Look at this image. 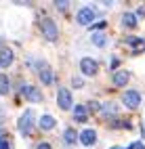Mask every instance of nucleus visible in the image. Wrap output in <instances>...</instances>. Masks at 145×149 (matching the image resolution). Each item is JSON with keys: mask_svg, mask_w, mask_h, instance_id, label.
Wrapping results in <instances>:
<instances>
[{"mask_svg": "<svg viewBox=\"0 0 145 149\" xmlns=\"http://www.w3.org/2000/svg\"><path fill=\"white\" fill-rule=\"evenodd\" d=\"M80 69H82V74H86V76H97V72H99V63H97L95 59H91V57H84L80 61Z\"/></svg>", "mask_w": 145, "mask_h": 149, "instance_id": "obj_1", "label": "nucleus"}, {"mask_svg": "<svg viewBox=\"0 0 145 149\" xmlns=\"http://www.w3.org/2000/svg\"><path fill=\"white\" fill-rule=\"evenodd\" d=\"M57 105L61 109H74L72 105V93L67 91V88H59V93H57Z\"/></svg>", "mask_w": 145, "mask_h": 149, "instance_id": "obj_2", "label": "nucleus"}, {"mask_svg": "<svg viewBox=\"0 0 145 149\" xmlns=\"http://www.w3.org/2000/svg\"><path fill=\"white\" fill-rule=\"evenodd\" d=\"M32 122H34V113H32V109H27V111L19 118V132L21 134H30Z\"/></svg>", "mask_w": 145, "mask_h": 149, "instance_id": "obj_3", "label": "nucleus"}, {"mask_svg": "<svg viewBox=\"0 0 145 149\" xmlns=\"http://www.w3.org/2000/svg\"><path fill=\"white\" fill-rule=\"evenodd\" d=\"M93 19H95V8L82 6L78 11V23L80 25H93Z\"/></svg>", "mask_w": 145, "mask_h": 149, "instance_id": "obj_4", "label": "nucleus"}, {"mask_svg": "<svg viewBox=\"0 0 145 149\" xmlns=\"http://www.w3.org/2000/svg\"><path fill=\"white\" fill-rule=\"evenodd\" d=\"M122 101H124V105H126L128 109H135V107H139V103H141V95L137 91H126L124 97H122Z\"/></svg>", "mask_w": 145, "mask_h": 149, "instance_id": "obj_5", "label": "nucleus"}, {"mask_svg": "<svg viewBox=\"0 0 145 149\" xmlns=\"http://www.w3.org/2000/svg\"><path fill=\"white\" fill-rule=\"evenodd\" d=\"M40 25H42V34L48 38V40H57V25H55L53 19H44Z\"/></svg>", "mask_w": 145, "mask_h": 149, "instance_id": "obj_6", "label": "nucleus"}, {"mask_svg": "<svg viewBox=\"0 0 145 149\" xmlns=\"http://www.w3.org/2000/svg\"><path fill=\"white\" fill-rule=\"evenodd\" d=\"M23 97L25 99H30V101H34V103H40L42 101V95L40 93H38V88L36 86H30V84H27V86H23Z\"/></svg>", "mask_w": 145, "mask_h": 149, "instance_id": "obj_7", "label": "nucleus"}, {"mask_svg": "<svg viewBox=\"0 0 145 149\" xmlns=\"http://www.w3.org/2000/svg\"><path fill=\"white\" fill-rule=\"evenodd\" d=\"M95 141H97V132H95V130L86 128V130H82V132H80V143H82L84 147L95 145Z\"/></svg>", "mask_w": 145, "mask_h": 149, "instance_id": "obj_8", "label": "nucleus"}, {"mask_svg": "<svg viewBox=\"0 0 145 149\" xmlns=\"http://www.w3.org/2000/svg\"><path fill=\"white\" fill-rule=\"evenodd\" d=\"M13 63V51L11 48H2L0 51V67H8Z\"/></svg>", "mask_w": 145, "mask_h": 149, "instance_id": "obj_9", "label": "nucleus"}, {"mask_svg": "<svg viewBox=\"0 0 145 149\" xmlns=\"http://www.w3.org/2000/svg\"><path fill=\"white\" fill-rule=\"evenodd\" d=\"M86 118H89V109H86L84 105H76L74 107V120L76 122H84Z\"/></svg>", "mask_w": 145, "mask_h": 149, "instance_id": "obj_10", "label": "nucleus"}, {"mask_svg": "<svg viewBox=\"0 0 145 149\" xmlns=\"http://www.w3.org/2000/svg\"><path fill=\"white\" fill-rule=\"evenodd\" d=\"M78 139H80V134L76 132L74 128H67V130L63 132V143H67V145H74Z\"/></svg>", "mask_w": 145, "mask_h": 149, "instance_id": "obj_11", "label": "nucleus"}, {"mask_svg": "<svg viewBox=\"0 0 145 149\" xmlns=\"http://www.w3.org/2000/svg\"><path fill=\"white\" fill-rule=\"evenodd\" d=\"M40 80L44 82V84H53L55 82V76H53V72H51V67H40Z\"/></svg>", "mask_w": 145, "mask_h": 149, "instance_id": "obj_12", "label": "nucleus"}, {"mask_svg": "<svg viewBox=\"0 0 145 149\" xmlns=\"http://www.w3.org/2000/svg\"><path fill=\"white\" fill-rule=\"evenodd\" d=\"M128 78H130L128 72H116V74H114V84H116V86H124V84L128 82Z\"/></svg>", "mask_w": 145, "mask_h": 149, "instance_id": "obj_13", "label": "nucleus"}, {"mask_svg": "<svg viewBox=\"0 0 145 149\" xmlns=\"http://www.w3.org/2000/svg\"><path fill=\"white\" fill-rule=\"evenodd\" d=\"M40 128L42 130H53L55 128V118L53 116H42L40 118Z\"/></svg>", "mask_w": 145, "mask_h": 149, "instance_id": "obj_14", "label": "nucleus"}, {"mask_svg": "<svg viewBox=\"0 0 145 149\" xmlns=\"http://www.w3.org/2000/svg\"><path fill=\"white\" fill-rule=\"evenodd\" d=\"M122 23L126 27H135V25H137V17H135L132 13H124L122 15Z\"/></svg>", "mask_w": 145, "mask_h": 149, "instance_id": "obj_15", "label": "nucleus"}, {"mask_svg": "<svg viewBox=\"0 0 145 149\" xmlns=\"http://www.w3.org/2000/svg\"><path fill=\"white\" fill-rule=\"evenodd\" d=\"M11 91V86H8V78L4 74H0V95H6Z\"/></svg>", "mask_w": 145, "mask_h": 149, "instance_id": "obj_16", "label": "nucleus"}, {"mask_svg": "<svg viewBox=\"0 0 145 149\" xmlns=\"http://www.w3.org/2000/svg\"><path fill=\"white\" fill-rule=\"evenodd\" d=\"M105 40H107V38L103 34H93V44L95 46H105Z\"/></svg>", "mask_w": 145, "mask_h": 149, "instance_id": "obj_17", "label": "nucleus"}, {"mask_svg": "<svg viewBox=\"0 0 145 149\" xmlns=\"http://www.w3.org/2000/svg\"><path fill=\"white\" fill-rule=\"evenodd\" d=\"M126 42H128L130 46H139V44H141V38H132V36H130V38H126Z\"/></svg>", "mask_w": 145, "mask_h": 149, "instance_id": "obj_18", "label": "nucleus"}, {"mask_svg": "<svg viewBox=\"0 0 145 149\" xmlns=\"http://www.w3.org/2000/svg\"><path fill=\"white\" fill-rule=\"evenodd\" d=\"M67 4H70V2H63V0H57V2H55V6H57V8H61V11H65Z\"/></svg>", "mask_w": 145, "mask_h": 149, "instance_id": "obj_19", "label": "nucleus"}, {"mask_svg": "<svg viewBox=\"0 0 145 149\" xmlns=\"http://www.w3.org/2000/svg\"><path fill=\"white\" fill-rule=\"evenodd\" d=\"M105 25H107L105 21H99V23H93V25H91V29H103Z\"/></svg>", "mask_w": 145, "mask_h": 149, "instance_id": "obj_20", "label": "nucleus"}, {"mask_svg": "<svg viewBox=\"0 0 145 149\" xmlns=\"http://www.w3.org/2000/svg\"><path fill=\"white\" fill-rule=\"evenodd\" d=\"M0 149H8V143H6V139H0Z\"/></svg>", "mask_w": 145, "mask_h": 149, "instance_id": "obj_21", "label": "nucleus"}, {"mask_svg": "<svg viewBox=\"0 0 145 149\" xmlns=\"http://www.w3.org/2000/svg\"><path fill=\"white\" fill-rule=\"evenodd\" d=\"M36 149H51V145H48V143H40Z\"/></svg>", "mask_w": 145, "mask_h": 149, "instance_id": "obj_22", "label": "nucleus"}, {"mask_svg": "<svg viewBox=\"0 0 145 149\" xmlns=\"http://www.w3.org/2000/svg\"><path fill=\"white\" fill-rule=\"evenodd\" d=\"M112 149H122V147H112Z\"/></svg>", "mask_w": 145, "mask_h": 149, "instance_id": "obj_23", "label": "nucleus"}]
</instances>
